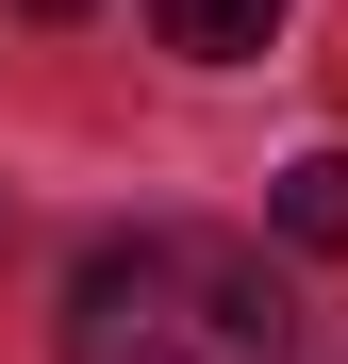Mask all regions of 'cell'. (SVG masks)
I'll return each mask as SVG.
<instances>
[{"instance_id": "1", "label": "cell", "mask_w": 348, "mask_h": 364, "mask_svg": "<svg viewBox=\"0 0 348 364\" xmlns=\"http://www.w3.org/2000/svg\"><path fill=\"white\" fill-rule=\"evenodd\" d=\"M67 364H282V282L232 232H116L67 282Z\"/></svg>"}, {"instance_id": "2", "label": "cell", "mask_w": 348, "mask_h": 364, "mask_svg": "<svg viewBox=\"0 0 348 364\" xmlns=\"http://www.w3.org/2000/svg\"><path fill=\"white\" fill-rule=\"evenodd\" d=\"M149 17H166V50H199V67H249L282 33V0H149Z\"/></svg>"}, {"instance_id": "3", "label": "cell", "mask_w": 348, "mask_h": 364, "mask_svg": "<svg viewBox=\"0 0 348 364\" xmlns=\"http://www.w3.org/2000/svg\"><path fill=\"white\" fill-rule=\"evenodd\" d=\"M265 215L299 232V249H348V149H299V166L265 182Z\"/></svg>"}, {"instance_id": "4", "label": "cell", "mask_w": 348, "mask_h": 364, "mask_svg": "<svg viewBox=\"0 0 348 364\" xmlns=\"http://www.w3.org/2000/svg\"><path fill=\"white\" fill-rule=\"evenodd\" d=\"M17 17H83V0H17Z\"/></svg>"}]
</instances>
